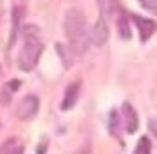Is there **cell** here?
Here are the masks:
<instances>
[{
  "instance_id": "4fadbf2b",
  "label": "cell",
  "mask_w": 157,
  "mask_h": 154,
  "mask_svg": "<svg viewBox=\"0 0 157 154\" xmlns=\"http://www.w3.org/2000/svg\"><path fill=\"white\" fill-rule=\"evenodd\" d=\"M110 132L112 134H117V129H119V118H117V111H112L110 112Z\"/></svg>"
},
{
  "instance_id": "7a4b0ae2",
  "label": "cell",
  "mask_w": 157,
  "mask_h": 154,
  "mask_svg": "<svg viewBox=\"0 0 157 154\" xmlns=\"http://www.w3.org/2000/svg\"><path fill=\"white\" fill-rule=\"evenodd\" d=\"M24 47L20 51V56H18V67L25 73H29L34 69V65L40 60V55H42V49L44 44L40 40V31L36 29L34 26H25L24 27Z\"/></svg>"
},
{
  "instance_id": "9c48e42d",
  "label": "cell",
  "mask_w": 157,
  "mask_h": 154,
  "mask_svg": "<svg viewBox=\"0 0 157 154\" xmlns=\"http://www.w3.org/2000/svg\"><path fill=\"white\" fill-rule=\"evenodd\" d=\"M2 154H22L24 152V143L16 138H11V140H6V143L2 145L0 149Z\"/></svg>"
},
{
  "instance_id": "2e32d148",
  "label": "cell",
  "mask_w": 157,
  "mask_h": 154,
  "mask_svg": "<svg viewBox=\"0 0 157 154\" xmlns=\"http://www.w3.org/2000/svg\"><path fill=\"white\" fill-rule=\"evenodd\" d=\"M148 125H150V131L155 134V118H154V120H150V122H148Z\"/></svg>"
},
{
  "instance_id": "9a60e30c",
  "label": "cell",
  "mask_w": 157,
  "mask_h": 154,
  "mask_svg": "<svg viewBox=\"0 0 157 154\" xmlns=\"http://www.w3.org/2000/svg\"><path fill=\"white\" fill-rule=\"evenodd\" d=\"M47 152V143H42L38 149H36V154H45Z\"/></svg>"
},
{
  "instance_id": "6da1fadb",
  "label": "cell",
  "mask_w": 157,
  "mask_h": 154,
  "mask_svg": "<svg viewBox=\"0 0 157 154\" xmlns=\"http://www.w3.org/2000/svg\"><path fill=\"white\" fill-rule=\"evenodd\" d=\"M63 31L67 34L71 49L81 55L89 47V31H87V22L85 16L79 9H69L63 16Z\"/></svg>"
},
{
  "instance_id": "52a82bcc",
  "label": "cell",
  "mask_w": 157,
  "mask_h": 154,
  "mask_svg": "<svg viewBox=\"0 0 157 154\" xmlns=\"http://www.w3.org/2000/svg\"><path fill=\"white\" fill-rule=\"evenodd\" d=\"M98 6H99L101 18H103L105 22H109V20H112V18H116V15L119 13L117 0H98Z\"/></svg>"
},
{
  "instance_id": "7c38bea8",
  "label": "cell",
  "mask_w": 157,
  "mask_h": 154,
  "mask_svg": "<svg viewBox=\"0 0 157 154\" xmlns=\"http://www.w3.org/2000/svg\"><path fill=\"white\" fill-rule=\"evenodd\" d=\"M24 15V11H22V7H15V11H13V36H11V42H9V47L15 44V38H16V29H18V24H20V16Z\"/></svg>"
},
{
  "instance_id": "30bf717a",
  "label": "cell",
  "mask_w": 157,
  "mask_h": 154,
  "mask_svg": "<svg viewBox=\"0 0 157 154\" xmlns=\"http://www.w3.org/2000/svg\"><path fill=\"white\" fill-rule=\"evenodd\" d=\"M117 29H119V36L121 38H125L128 40L130 36H132V33H130V24H128V15H126L125 11H121V13H117Z\"/></svg>"
},
{
  "instance_id": "8992f818",
  "label": "cell",
  "mask_w": 157,
  "mask_h": 154,
  "mask_svg": "<svg viewBox=\"0 0 157 154\" xmlns=\"http://www.w3.org/2000/svg\"><path fill=\"white\" fill-rule=\"evenodd\" d=\"M123 116H125V127H126V132L134 134L139 127V118H137V112L136 109L132 107V103L125 102L123 103Z\"/></svg>"
},
{
  "instance_id": "8fae6325",
  "label": "cell",
  "mask_w": 157,
  "mask_h": 154,
  "mask_svg": "<svg viewBox=\"0 0 157 154\" xmlns=\"http://www.w3.org/2000/svg\"><path fill=\"white\" fill-rule=\"evenodd\" d=\"M150 151H152V141L146 138V136H143V138L139 140V143H137L134 154H150Z\"/></svg>"
},
{
  "instance_id": "5b68a950",
  "label": "cell",
  "mask_w": 157,
  "mask_h": 154,
  "mask_svg": "<svg viewBox=\"0 0 157 154\" xmlns=\"http://www.w3.org/2000/svg\"><path fill=\"white\" fill-rule=\"evenodd\" d=\"M79 89H81V83L79 82H72L67 89H65V94H63V102H62V111H69L76 105L79 98Z\"/></svg>"
},
{
  "instance_id": "5bb4252c",
  "label": "cell",
  "mask_w": 157,
  "mask_h": 154,
  "mask_svg": "<svg viewBox=\"0 0 157 154\" xmlns=\"http://www.w3.org/2000/svg\"><path fill=\"white\" fill-rule=\"evenodd\" d=\"M139 2H141L146 9H150V11H155L157 9V0H139Z\"/></svg>"
},
{
  "instance_id": "277c9868",
  "label": "cell",
  "mask_w": 157,
  "mask_h": 154,
  "mask_svg": "<svg viewBox=\"0 0 157 154\" xmlns=\"http://www.w3.org/2000/svg\"><path fill=\"white\" fill-rule=\"evenodd\" d=\"M107 40H109V26L103 18H99L89 33V44L96 47H103L107 44Z\"/></svg>"
},
{
  "instance_id": "e0dca14e",
  "label": "cell",
  "mask_w": 157,
  "mask_h": 154,
  "mask_svg": "<svg viewBox=\"0 0 157 154\" xmlns=\"http://www.w3.org/2000/svg\"><path fill=\"white\" fill-rule=\"evenodd\" d=\"M78 154H83V152H78Z\"/></svg>"
},
{
  "instance_id": "ba28073f",
  "label": "cell",
  "mask_w": 157,
  "mask_h": 154,
  "mask_svg": "<svg viewBox=\"0 0 157 154\" xmlns=\"http://www.w3.org/2000/svg\"><path fill=\"white\" fill-rule=\"evenodd\" d=\"M136 24H137V29H139V34H141V40L146 42L154 33H155V22L150 20V18H144V16H134Z\"/></svg>"
},
{
  "instance_id": "3957f363",
  "label": "cell",
  "mask_w": 157,
  "mask_h": 154,
  "mask_svg": "<svg viewBox=\"0 0 157 154\" xmlns=\"http://www.w3.org/2000/svg\"><path fill=\"white\" fill-rule=\"evenodd\" d=\"M38 109H40V100H38V96L29 94V96H25V98L18 103L16 112H18V118H20V120H33V118L36 116Z\"/></svg>"
}]
</instances>
